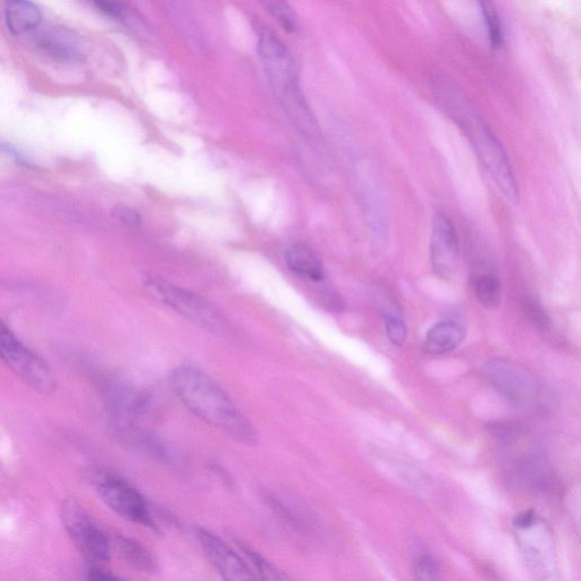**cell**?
I'll list each match as a JSON object with an SVG mask.
<instances>
[{"label": "cell", "instance_id": "cell-1", "mask_svg": "<svg viewBox=\"0 0 581 581\" xmlns=\"http://www.w3.org/2000/svg\"><path fill=\"white\" fill-rule=\"evenodd\" d=\"M173 390L192 415L235 442L252 446L254 426L220 385L201 369L180 366L171 375Z\"/></svg>", "mask_w": 581, "mask_h": 581}, {"label": "cell", "instance_id": "cell-2", "mask_svg": "<svg viewBox=\"0 0 581 581\" xmlns=\"http://www.w3.org/2000/svg\"><path fill=\"white\" fill-rule=\"evenodd\" d=\"M258 56L277 100L286 114L308 139L319 138L318 126L300 88L296 62L284 42L269 30L258 36Z\"/></svg>", "mask_w": 581, "mask_h": 581}, {"label": "cell", "instance_id": "cell-3", "mask_svg": "<svg viewBox=\"0 0 581 581\" xmlns=\"http://www.w3.org/2000/svg\"><path fill=\"white\" fill-rule=\"evenodd\" d=\"M145 285L151 296L204 330L220 335L229 330V322L221 311L198 294L181 289L159 277H148Z\"/></svg>", "mask_w": 581, "mask_h": 581}, {"label": "cell", "instance_id": "cell-4", "mask_svg": "<svg viewBox=\"0 0 581 581\" xmlns=\"http://www.w3.org/2000/svg\"><path fill=\"white\" fill-rule=\"evenodd\" d=\"M486 375L495 389L517 407L536 410L540 406L541 384L532 373L516 362L492 359L487 362Z\"/></svg>", "mask_w": 581, "mask_h": 581}, {"label": "cell", "instance_id": "cell-5", "mask_svg": "<svg viewBox=\"0 0 581 581\" xmlns=\"http://www.w3.org/2000/svg\"><path fill=\"white\" fill-rule=\"evenodd\" d=\"M0 358L33 389L42 393L54 391L55 380L45 362L35 352L25 347L2 322H0Z\"/></svg>", "mask_w": 581, "mask_h": 581}, {"label": "cell", "instance_id": "cell-6", "mask_svg": "<svg viewBox=\"0 0 581 581\" xmlns=\"http://www.w3.org/2000/svg\"><path fill=\"white\" fill-rule=\"evenodd\" d=\"M466 130L485 170L491 175L503 195L517 202L519 200L518 183L500 141L483 125L469 124Z\"/></svg>", "mask_w": 581, "mask_h": 581}, {"label": "cell", "instance_id": "cell-7", "mask_svg": "<svg viewBox=\"0 0 581 581\" xmlns=\"http://www.w3.org/2000/svg\"><path fill=\"white\" fill-rule=\"evenodd\" d=\"M62 518L66 532L84 558L90 562H106L111 558V542L74 499L63 504Z\"/></svg>", "mask_w": 581, "mask_h": 581}, {"label": "cell", "instance_id": "cell-8", "mask_svg": "<svg viewBox=\"0 0 581 581\" xmlns=\"http://www.w3.org/2000/svg\"><path fill=\"white\" fill-rule=\"evenodd\" d=\"M97 492L107 505L116 515L147 528H156L153 516L143 496L123 479L101 474L96 477Z\"/></svg>", "mask_w": 581, "mask_h": 581}, {"label": "cell", "instance_id": "cell-9", "mask_svg": "<svg viewBox=\"0 0 581 581\" xmlns=\"http://www.w3.org/2000/svg\"><path fill=\"white\" fill-rule=\"evenodd\" d=\"M197 538L206 558L224 579L230 581L257 579L246 560L220 537L207 529L198 528Z\"/></svg>", "mask_w": 581, "mask_h": 581}, {"label": "cell", "instance_id": "cell-10", "mask_svg": "<svg viewBox=\"0 0 581 581\" xmlns=\"http://www.w3.org/2000/svg\"><path fill=\"white\" fill-rule=\"evenodd\" d=\"M459 239L450 218L437 214L431 238V260L434 272L442 279H450L459 264Z\"/></svg>", "mask_w": 581, "mask_h": 581}, {"label": "cell", "instance_id": "cell-11", "mask_svg": "<svg viewBox=\"0 0 581 581\" xmlns=\"http://www.w3.org/2000/svg\"><path fill=\"white\" fill-rule=\"evenodd\" d=\"M5 20L12 35L23 36L39 28L42 15L31 0H5Z\"/></svg>", "mask_w": 581, "mask_h": 581}, {"label": "cell", "instance_id": "cell-12", "mask_svg": "<svg viewBox=\"0 0 581 581\" xmlns=\"http://www.w3.org/2000/svg\"><path fill=\"white\" fill-rule=\"evenodd\" d=\"M286 264L294 274L321 282L325 279L324 267L316 252L307 244H293L285 255Z\"/></svg>", "mask_w": 581, "mask_h": 581}, {"label": "cell", "instance_id": "cell-13", "mask_svg": "<svg viewBox=\"0 0 581 581\" xmlns=\"http://www.w3.org/2000/svg\"><path fill=\"white\" fill-rule=\"evenodd\" d=\"M465 339V330L456 322L446 321L435 324L428 331L424 349L429 355H444L457 349Z\"/></svg>", "mask_w": 581, "mask_h": 581}, {"label": "cell", "instance_id": "cell-14", "mask_svg": "<svg viewBox=\"0 0 581 581\" xmlns=\"http://www.w3.org/2000/svg\"><path fill=\"white\" fill-rule=\"evenodd\" d=\"M117 547L126 562L132 567L143 571H153L155 561L151 554L140 543L131 538L120 536L116 540Z\"/></svg>", "mask_w": 581, "mask_h": 581}, {"label": "cell", "instance_id": "cell-15", "mask_svg": "<svg viewBox=\"0 0 581 581\" xmlns=\"http://www.w3.org/2000/svg\"><path fill=\"white\" fill-rule=\"evenodd\" d=\"M39 46L47 54L63 61H75L80 56L78 47L62 33H49L40 39Z\"/></svg>", "mask_w": 581, "mask_h": 581}, {"label": "cell", "instance_id": "cell-16", "mask_svg": "<svg viewBox=\"0 0 581 581\" xmlns=\"http://www.w3.org/2000/svg\"><path fill=\"white\" fill-rule=\"evenodd\" d=\"M239 547L243 553L244 560H246L256 578L264 580H285L289 578L283 571L275 567L273 563L267 561L259 553L252 550L251 547L241 543H239Z\"/></svg>", "mask_w": 581, "mask_h": 581}, {"label": "cell", "instance_id": "cell-17", "mask_svg": "<svg viewBox=\"0 0 581 581\" xmlns=\"http://www.w3.org/2000/svg\"><path fill=\"white\" fill-rule=\"evenodd\" d=\"M265 11L272 16L276 23L285 31L297 32L299 25L296 13L293 12L288 0H258Z\"/></svg>", "mask_w": 581, "mask_h": 581}, {"label": "cell", "instance_id": "cell-18", "mask_svg": "<svg viewBox=\"0 0 581 581\" xmlns=\"http://www.w3.org/2000/svg\"><path fill=\"white\" fill-rule=\"evenodd\" d=\"M476 297L481 305L487 309H495L500 306L502 299L501 282L495 275L486 274L477 280L475 284Z\"/></svg>", "mask_w": 581, "mask_h": 581}, {"label": "cell", "instance_id": "cell-19", "mask_svg": "<svg viewBox=\"0 0 581 581\" xmlns=\"http://www.w3.org/2000/svg\"><path fill=\"white\" fill-rule=\"evenodd\" d=\"M483 12L488 39L493 47L500 48L503 44V29L498 12L492 0H478Z\"/></svg>", "mask_w": 581, "mask_h": 581}, {"label": "cell", "instance_id": "cell-20", "mask_svg": "<svg viewBox=\"0 0 581 581\" xmlns=\"http://www.w3.org/2000/svg\"><path fill=\"white\" fill-rule=\"evenodd\" d=\"M415 574L418 580L432 581L441 579V569L439 564L429 555H424L418 559L415 567Z\"/></svg>", "mask_w": 581, "mask_h": 581}, {"label": "cell", "instance_id": "cell-21", "mask_svg": "<svg viewBox=\"0 0 581 581\" xmlns=\"http://www.w3.org/2000/svg\"><path fill=\"white\" fill-rule=\"evenodd\" d=\"M386 334L389 336L390 341L401 347L404 342L407 341L408 330L407 325L404 324L402 319L399 317L389 316L385 319Z\"/></svg>", "mask_w": 581, "mask_h": 581}, {"label": "cell", "instance_id": "cell-22", "mask_svg": "<svg viewBox=\"0 0 581 581\" xmlns=\"http://www.w3.org/2000/svg\"><path fill=\"white\" fill-rule=\"evenodd\" d=\"M112 216L117 222L125 226L136 227L141 223V217L136 210L123 205L114 207Z\"/></svg>", "mask_w": 581, "mask_h": 581}, {"label": "cell", "instance_id": "cell-23", "mask_svg": "<svg viewBox=\"0 0 581 581\" xmlns=\"http://www.w3.org/2000/svg\"><path fill=\"white\" fill-rule=\"evenodd\" d=\"M91 2L95 4L99 11L111 16V18H124V8L119 3H116L115 0H91Z\"/></svg>", "mask_w": 581, "mask_h": 581}, {"label": "cell", "instance_id": "cell-24", "mask_svg": "<svg viewBox=\"0 0 581 581\" xmlns=\"http://www.w3.org/2000/svg\"><path fill=\"white\" fill-rule=\"evenodd\" d=\"M536 524V513L534 510H528L521 512L515 520H513V525L519 530H527L532 528Z\"/></svg>", "mask_w": 581, "mask_h": 581}, {"label": "cell", "instance_id": "cell-25", "mask_svg": "<svg viewBox=\"0 0 581 581\" xmlns=\"http://www.w3.org/2000/svg\"><path fill=\"white\" fill-rule=\"evenodd\" d=\"M89 579L91 580H115L117 579L116 576L112 575L111 572H108L104 569L99 567H92L88 571Z\"/></svg>", "mask_w": 581, "mask_h": 581}]
</instances>
